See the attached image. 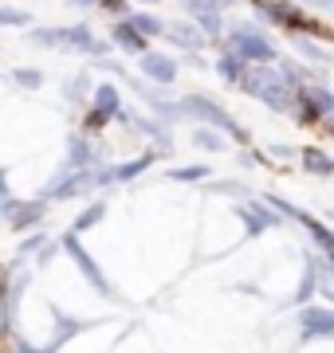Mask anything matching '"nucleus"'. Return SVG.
I'll return each instance as SVG.
<instances>
[{"label": "nucleus", "instance_id": "1", "mask_svg": "<svg viewBox=\"0 0 334 353\" xmlns=\"http://www.w3.org/2000/svg\"><path fill=\"white\" fill-rule=\"evenodd\" d=\"M259 8L275 20L279 28H295V32H307L311 16L299 8V4H291V0H259Z\"/></svg>", "mask_w": 334, "mask_h": 353}, {"label": "nucleus", "instance_id": "2", "mask_svg": "<svg viewBox=\"0 0 334 353\" xmlns=\"http://www.w3.org/2000/svg\"><path fill=\"white\" fill-rule=\"evenodd\" d=\"M287 79L271 75V71H252L248 75V90L252 94H259V99H268L271 106H287V87H283Z\"/></svg>", "mask_w": 334, "mask_h": 353}, {"label": "nucleus", "instance_id": "3", "mask_svg": "<svg viewBox=\"0 0 334 353\" xmlns=\"http://www.w3.org/2000/svg\"><path fill=\"white\" fill-rule=\"evenodd\" d=\"M240 48H244L248 59H259V63H268V59H271V48L259 36H240Z\"/></svg>", "mask_w": 334, "mask_h": 353}, {"label": "nucleus", "instance_id": "4", "mask_svg": "<svg viewBox=\"0 0 334 353\" xmlns=\"http://www.w3.org/2000/svg\"><path fill=\"white\" fill-rule=\"evenodd\" d=\"M307 330H311V334H315V330H319V334H334V314H331V310H311V314H307Z\"/></svg>", "mask_w": 334, "mask_h": 353}, {"label": "nucleus", "instance_id": "5", "mask_svg": "<svg viewBox=\"0 0 334 353\" xmlns=\"http://www.w3.org/2000/svg\"><path fill=\"white\" fill-rule=\"evenodd\" d=\"M303 161H307V169H315V173H331V169H334V165L326 161L319 150H307V157H303Z\"/></svg>", "mask_w": 334, "mask_h": 353}, {"label": "nucleus", "instance_id": "6", "mask_svg": "<svg viewBox=\"0 0 334 353\" xmlns=\"http://www.w3.org/2000/svg\"><path fill=\"white\" fill-rule=\"evenodd\" d=\"M299 48H303V55H307V59H322V51L315 48V43H311V39H303V43H299Z\"/></svg>", "mask_w": 334, "mask_h": 353}]
</instances>
